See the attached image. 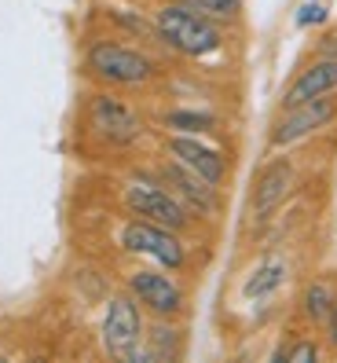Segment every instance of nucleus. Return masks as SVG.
<instances>
[{
	"mask_svg": "<svg viewBox=\"0 0 337 363\" xmlns=\"http://www.w3.org/2000/svg\"><path fill=\"white\" fill-rule=\"evenodd\" d=\"M154 18V30H158V45L168 48L180 59H191V62H205L227 48V26L209 18L202 11H195L191 4L183 0H161V4L151 11Z\"/></svg>",
	"mask_w": 337,
	"mask_h": 363,
	"instance_id": "1",
	"label": "nucleus"
},
{
	"mask_svg": "<svg viewBox=\"0 0 337 363\" xmlns=\"http://www.w3.org/2000/svg\"><path fill=\"white\" fill-rule=\"evenodd\" d=\"M81 67L99 89H118V92L147 89L161 77V62L151 52L129 45L125 37H92L84 45Z\"/></svg>",
	"mask_w": 337,
	"mask_h": 363,
	"instance_id": "2",
	"label": "nucleus"
},
{
	"mask_svg": "<svg viewBox=\"0 0 337 363\" xmlns=\"http://www.w3.org/2000/svg\"><path fill=\"white\" fill-rule=\"evenodd\" d=\"M121 206L129 209V217H139V220H151V224H161V228H173L180 235L195 231L198 217L187 209L173 191H168L151 169H136V173L121 184Z\"/></svg>",
	"mask_w": 337,
	"mask_h": 363,
	"instance_id": "3",
	"label": "nucleus"
},
{
	"mask_svg": "<svg viewBox=\"0 0 337 363\" xmlns=\"http://www.w3.org/2000/svg\"><path fill=\"white\" fill-rule=\"evenodd\" d=\"M84 125L96 143L110 147V151H129L147 136V121L136 106L118 96V89H99L84 103Z\"/></svg>",
	"mask_w": 337,
	"mask_h": 363,
	"instance_id": "4",
	"label": "nucleus"
},
{
	"mask_svg": "<svg viewBox=\"0 0 337 363\" xmlns=\"http://www.w3.org/2000/svg\"><path fill=\"white\" fill-rule=\"evenodd\" d=\"M118 246H121V253H129V257H143L147 264L168 268L176 275L187 272V264H191L187 235H180L173 228H161V224H151V220H139V217H129L118 228Z\"/></svg>",
	"mask_w": 337,
	"mask_h": 363,
	"instance_id": "5",
	"label": "nucleus"
},
{
	"mask_svg": "<svg viewBox=\"0 0 337 363\" xmlns=\"http://www.w3.org/2000/svg\"><path fill=\"white\" fill-rule=\"evenodd\" d=\"M147 312L129 290H118L107 297L99 319V345L110 359H132V352L143 345Z\"/></svg>",
	"mask_w": 337,
	"mask_h": 363,
	"instance_id": "6",
	"label": "nucleus"
},
{
	"mask_svg": "<svg viewBox=\"0 0 337 363\" xmlns=\"http://www.w3.org/2000/svg\"><path fill=\"white\" fill-rule=\"evenodd\" d=\"M297 162H293L290 155L275 151V158H268L257 177H253V187H249V220L264 228L271 224L282 213V206L293 199V191H297Z\"/></svg>",
	"mask_w": 337,
	"mask_h": 363,
	"instance_id": "7",
	"label": "nucleus"
},
{
	"mask_svg": "<svg viewBox=\"0 0 337 363\" xmlns=\"http://www.w3.org/2000/svg\"><path fill=\"white\" fill-rule=\"evenodd\" d=\"M125 290L154 319H183L187 315V290L176 279V272H168V268H158V264L132 268L125 275Z\"/></svg>",
	"mask_w": 337,
	"mask_h": 363,
	"instance_id": "8",
	"label": "nucleus"
},
{
	"mask_svg": "<svg viewBox=\"0 0 337 363\" xmlns=\"http://www.w3.org/2000/svg\"><path fill=\"white\" fill-rule=\"evenodd\" d=\"M337 121V96H323L301 106H286L275 114L268 129V151H290V147H301L312 136L326 133Z\"/></svg>",
	"mask_w": 337,
	"mask_h": 363,
	"instance_id": "9",
	"label": "nucleus"
},
{
	"mask_svg": "<svg viewBox=\"0 0 337 363\" xmlns=\"http://www.w3.org/2000/svg\"><path fill=\"white\" fill-rule=\"evenodd\" d=\"M151 173L173 191V195L195 213L198 220H220L224 213V187H213L209 180H202L198 173H191L187 165H180L176 158H158V165L151 169Z\"/></svg>",
	"mask_w": 337,
	"mask_h": 363,
	"instance_id": "10",
	"label": "nucleus"
},
{
	"mask_svg": "<svg viewBox=\"0 0 337 363\" xmlns=\"http://www.w3.org/2000/svg\"><path fill=\"white\" fill-rule=\"evenodd\" d=\"M161 155L176 158L180 165H187L191 173H198L202 180H209L213 187H227V180H231V158H227L224 147H217L209 136L165 133V140H161Z\"/></svg>",
	"mask_w": 337,
	"mask_h": 363,
	"instance_id": "11",
	"label": "nucleus"
},
{
	"mask_svg": "<svg viewBox=\"0 0 337 363\" xmlns=\"http://www.w3.org/2000/svg\"><path fill=\"white\" fill-rule=\"evenodd\" d=\"M323 96H337V55H312L304 67L286 81V89L279 96V111L323 99Z\"/></svg>",
	"mask_w": 337,
	"mask_h": 363,
	"instance_id": "12",
	"label": "nucleus"
},
{
	"mask_svg": "<svg viewBox=\"0 0 337 363\" xmlns=\"http://www.w3.org/2000/svg\"><path fill=\"white\" fill-rule=\"evenodd\" d=\"M290 279V261L282 253H268V257L242 279V301H271Z\"/></svg>",
	"mask_w": 337,
	"mask_h": 363,
	"instance_id": "13",
	"label": "nucleus"
},
{
	"mask_svg": "<svg viewBox=\"0 0 337 363\" xmlns=\"http://www.w3.org/2000/svg\"><path fill=\"white\" fill-rule=\"evenodd\" d=\"M333 305H337V279H330V275H315V279H308L304 290H301L297 315L312 330H319L326 323V315H330Z\"/></svg>",
	"mask_w": 337,
	"mask_h": 363,
	"instance_id": "14",
	"label": "nucleus"
},
{
	"mask_svg": "<svg viewBox=\"0 0 337 363\" xmlns=\"http://www.w3.org/2000/svg\"><path fill=\"white\" fill-rule=\"evenodd\" d=\"M158 121L165 133H187V136H213L220 129V118L213 111H195V106H173Z\"/></svg>",
	"mask_w": 337,
	"mask_h": 363,
	"instance_id": "15",
	"label": "nucleus"
},
{
	"mask_svg": "<svg viewBox=\"0 0 337 363\" xmlns=\"http://www.w3.org/2000/svg\"><path fill=\"white\" fill-rule=\"evenodd\" d=\"M326 356L330 352H326L319 334H290L282 345L271 352V359H279V363H323Z\"/></svg>",
	"mask_w": 337,
	"mask_h": 363,
	"instance_id": "16",
	"label": "nucleus"
},
{
	"mask_svg": "<svg viewBox=\"0 0 337 363\" xmlns=\"http://www.w3.org/2000/svg\"><path fill=\"white\" fill-rule=\"evenodd\" d=\"M183 4H191L195 11L217 18V23H224V26H235L239 18H242L246 0H183Z\"/></svg>",
	"mask_w": 337,
	"mask_h": 363,
	"instance_id": "17",
	"label": "nucleus"
},
{
	"mask_svg": "<svg viewBox=\"0 0 337 363\" xmlns=\"http://www.w3.org/2000/svg\"><path fill=\"white\" fill-rule=\"evenodd\" d=\"M330 23V4L326 0H304V4L293 11V26L297 30H315Z\"/></svg>",
	"mask_w": 337,
	"mask_h": 363,
	"instance_id": "18",
	"label": "nucleus"
},
{
	"mask_svg": "<svg viewBox=\"0 0 337 363\" xmlns=\"http://www.w3.org/2000/svg\"><path fill=\"white\" fill-rule=\"evenodd\" d=\"M319 337H323V345H326V352H330V356H337V305L330 308V315H326V323L319 327Z\"/></svg>",
	"mask_w": 337,
	"mask_h": 363,
	"instance_id": "19",
	"label": "nucleus"
},
{
	"mask_svg": "<svg viewBox=\"0 0 337 363\" xmlns=\"http://www.w3.org/2000/svg\"><path fill=\"white\" fill-rule=\"evenodd\" d=\"M312 55H337V26H333V30H326L319 40H315Z\"/></svg>",
	"mask_w": 337,
	"mask_h": 363,
	"instance_id": "20",
	"label": "nucleus"
}]
</instances>
